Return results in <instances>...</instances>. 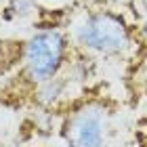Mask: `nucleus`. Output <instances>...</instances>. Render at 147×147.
<instances>
[{"label":"nucleus","instance_id":"nucleus-1","mask_svg":"<svg viewBox=\"0 0 147 147\" xmlns=\"http://www.w3.org/2000/svg\"><path fill=\"white\" fill-rule=\"evenodd\" d=\"M69 59V38L59 28L38 30L23 42L21 76L34 88L57 78Z\"/></svg>","mask_w":147,"mask_h":147},{"label":"nucleus","instance_id":"nucleus-2","mask_svg":"<svg viewBox=\"0 0 147 147\" xmlns=\"http://www.w3.org/2000/svg\"><path fill=\"white\" fill-rule=\"evenodd\" d=\"M74 40L86 53L124 57L132 49V30L120 13L92 11L76 23Z\"/></svg>","mask_w":147,"mask_h":147},{"label":"nucleus","instance_id":"nucleus-3","mask_svg":"<svg viewBox=\"0 0 147 147\" xmlns=\"http://www.w3.org/2000/svg\"><path fill=\"white\" fill-rule=\"evenodd\" d=\"M111 109L103 99H86L65 113L61 139L65 147H107Z\"/></svg>","mask_w":147,"mask_h":147},{"label":"nucleus","instance_id":"nucleus-4","mask_svg":"<svg viewBox=\"0 0 147 147\" xmlns=\"http://www.w3.org/2000/svg\"><path fill=\"white\" fill-rule=\"evenodd\" d=\"M36 9H38L36 0H6L2 17L6 21H21V19L32 17Z\"/></svg>","mask_w":147,"mask_h":147},{"label":"nucleus","instance_id":"nucleus-5","mask_svg":"<svg viewBox=\"0 0 147 147\" xmlns=\"http://www.w3.org/2000/svg\"><path fill=\"white\" fill-rule=\"evenodd\" d=\"M141 30H143V34H145V36H147V21H145V23H143V28H141Z\"/></svg>","mask_w":147,"mask_h":147},{"label":"nucleus","instance_id":"nucleus-6","mask_svg":"<svg viewBox=\"0 0 147 147\" xmlns=\"http://www.w3.org/2000/svg\"><path fill=\"white\" fill-rule=\"evenodd\" d=\"M145 95H147V88H145Z\"/></svg>","mask_w":147,"mask_h":147}]
</instances>
